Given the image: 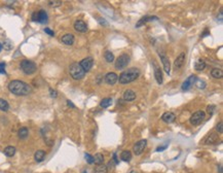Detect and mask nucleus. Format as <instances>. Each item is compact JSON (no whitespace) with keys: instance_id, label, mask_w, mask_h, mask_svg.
Wrapping results in <instances>:
<instances>
[{"instance_id":"nucleus-1","label":"nucleus","mask_w":223,"mask_h":173,"mask_svg":"<svg viewBox=\"0 0 223 173\" xmlns=\"http://www.w3.org/2000/svg\"><path fill=\"white\" fill-rule=\"evenodd\" d=\"M8 90L17 96H26L31 93L32 88L22 81H13L8 84Z\"/></svg>"},{"instance_id":"nucleus-2","label":"nucleus","mask_w":223,"mask_h":173,"mask_svg":"<svg viewBox=\"0 0 223 173\" xmlns=\"http://www.w3.org/2000/svg\"><path fill=\"white\" fill-rule=\"evenodd\" d=\"M140 75V71L137 68H131V69H127V71H124L118 77V81L121 85H127L132 81H136Z\"/></svg>"},{"instance_id":"nucleus-3","label":"nucleus","mask_w":223,"mask_h":173,"mask_svg":"<svg viewBox=\"0 0 223 173\" xmlns=\"http://www.w3.org/2000/svg\"><path fill=\"white\" fill-rule=\"evenodd\" d=\"M69 72H70V75L72 76V78L75 79V81H79V79L83 78L85 75V70L82 69V67L80 66V64L77 62H74L70 65Z\"/></svg>"},{"instance_id":"nucleus-4","label":"nucleus","mask_w":223,"mask_h":173,"mask_svg":"<svg viewBox=\"0 0 223 173\" xmlns=\"http://www.w3.org/2000/svg\"><path fill=\"white\" fill-rule=\"evenodd\" d=\"M20 67L23 70L25 74L27 75H30V74H33L34 72L36 71L37 67H36V64L34 62H32L30 60H23L20 63Z\"/></svg>"},{"instance_id":"nucleus-5","label":"nucleus","mask_w":223,"mask_h":173,"mask_svg":"<svg viewBox=\"0 0 223 173\" xmlns=\"http://www.w3.org/2000/svg\"><path fill=\"white\" fill-rule=\"evenodd\" d=\"M205 117H206V113H205V111L197 110L190 117L189 122H190L191 125H193V126H199L202 121L205 120Z\"/></svg>"},{"instance_id":"nucleus-6","label":"nucleus","mask_w":223,"mask_h":173,"mask_svg":"<svg viewBox=\"0 0 223 173\" xmlns=\"http://www.w3.org/2000/svg\"><path fill=\"white\" fill-rule=\"evenodd\" d=\"M129 62H130V56L127 54H122L121 56H119L116 59L115 68H116V69H119V70L124 69V68H126Z\"/></svg>"},{"instance_id":"nucleus-7","label":"nucleus","mask_w":223,"mask_h":173,"mask_svg":"<svg viewBox=\"0 0 223 173\" xmlns=\"http://www.w3.org/2000/svg\"><path fill=\"white\" fill-rule=\"evenodd\" d=\"M80 66L82 67V69L85 70V72H88L94 66V59L92 57H86V58L82 59L80 61Z\"/></svg>"},{"instance_id":"nucleus-8","label":"nucleus","mask_w":223,"mask_h":173,"mask_svg":"<svg viewBox=\"0 0 223 173\" xmlns=\"http://www.w3.org/2000/svg\"><path fill=\"white\" fill-rule=\"evenodd\" d=\"M147 144V140L146 139H142V140H139L138 142H136V144L134 145L133 147V152H135L137 156L141 155L143 152V151L145 149Z\"/></svg>"},{"instance_id":"nucleus-9","label":"nucleus","mask_w":223,"mask_h":173,"mask_svg":"<svg viewBox=\"0 0 223 173\" xmlns=\"http://www.w3.org/2000/svg\"><path fill=\"white\" fill-rule=\"evenodd\" d=\"M197 77L195 75H190L187 79H185V81H184L183 84H182V86H181L182 90H183V91L189 90L191 86H193V84L197 81Z\"/></svg>"},{"instance_id":"nucleus-10","label":"nucleus","mask_w":223,"mask_h":173,"mask_svg":"<svg viewBox=\"0 0 223 173\" xmlns=\"http://www.w3.org/2000/svg\"><path fill=\"white\" fill-rule=\"evenodd\" d=\"M74 29L77 32L85 33L86 31H88V26H86V24L82 20H77V21L74 23Z\"/></svg>"},{"instance_id":"nucleus-11","label":"nucleus","mask_w":223,"mask_h":173,"mask_svg":"<svg viewBox=\"0 0 223 173\" xmlns=\"http://www.w3.org/2000/svg\"><path fill=\"white\" fill-rule=\"evenodd\" d=\"M184 63H185V53H181L178 57H177L176 60H175V62H174L175 69H177V70L181 69V68L183 67Z\"/></svg>"},{"instance_id":"nucleus-12","label":"nucleus","mask_w":223,"mask_h":173,"mask_svg":"<svg viewBox=\"0 0 223 173\" xmlns=\"http://www.w3.org/2000/svg\"><path fill=\"white\" fill-rule=\"evenodd\" d=\"M159 57H160V59H161V62H163V69H165L166 73H167V74H170V72H171V63H170V59L168 58V57L166 56L165 54H160V55H159Z\"/></svg>"},{"instance_id":"nucleus-13","label":"nucleus","mask_w":223,"mask_h":173,"mask_svg":"<svg viewBox=\"0 0 223 173\" xmlns=\"http://www.w3.org/2000/svg\"><path fill=\"white\" fill-rule=\"evenodd\" d=\"M105 81L108 85H114L118 81V76L114 72H109L105 75Z\"/></svg>"},{"instance_id":"nucleus-14","label":"nucleus","mask_w":223,"mask_h":173,"mask_svg":"<svg viewBox=\"0 0 223 173\" xmlns=\"http://www.w3.org/2000/svg\"><path fill=\"white\" fill-rule=\"evenodd\" d=\"M157 20H158V18L155 17V16H152V17L146 16V17H144V18H142L141 20H139V22L137 23V24H136V27H137V28H139V27L143 26V25L146 24V23L152 22V21H157Z\"/></svg>"},{"instance_id":"nucleus-15","label":"nucleus","mask_w":223,"mask_h":173,"mask_svg":"<svg viewBox=\"0 0 223 173\" xmlns=\"http://www.w3.org/2000/svg\"><path fill=\"white\" fill-rule=\"evenodd\" d=\"M161 120L163 121L167 124H171V123H174L176 120V115L173 112H165L161 117Z\"/></svg>"},{"instance_id":"nucleus-16","label":"nucleus","mask_w":223,"mask_h":173,"mask_svg":"<svg viewBox=\"0 0 223 173\" xmlns=\"http://www.w3.org/2000/svg\"><path fill=\"white\" fill-rule=\"evenodd\" d=\"M219 139V136H218L217 133H215V132H212V133H210V135L208 136V137L206 138V140H205V143L206 144H215L216 142Z\"/></svg>"},{"instance_id":"nucleus-17","label":"nucleus","mask_w":223,"mask_h":173,"mask_svg":"<svg viewBox=\"0 0 223 173\" xmlns=\"http://www.w3.org/2000/svg\"><path fill=\"white\" fill-rule=\"evenodd\" d=\"M61 40H62V42L65 43V44L72 45L74 43V35L71 33H67V34H65V35L62 36Z\"/></svg>"},{"instance_id":"nucleus-18","label":"nucleus","mask_w":223,"mask_h":173,"mask_svg":"<svg viewBox=\"0 0 223 173\" xmlns=\"http://www.w3.org/2000/svg\"><path fill=\"white\" fill-rule=\"evenodd\" d=\"M154 77L156 79V83L158 85H161L163 84V72H161L160 68L157 67L155 64H154Z\"/></svg>"},{"instance_id":"nucleus-19","label":"nucleus","mask_w":223,"mask_h":173,"mask_svg":"<svg viewBox=\"0 0 223 173\" xmlns=\"http://www.w3.org/2000/svg\"><path fill=\"white\" fill-rule=\"evenodd\" d=\"M38 13V20H37V23H41V24H44V23L47 22V20H49V17H47V13L45 10H39L37 11Z\"/></svg>"},{"instance_id":"nucleus-20","label":"nucleus","mask_w":223,"mask_h":173,"mask_svg":"<svg viewBox=\"0 0 223 173\" xmlns=\"http://www.w3.org/2000/svg\"><path fill=\"white\" fill-rule=\"evenodd\" d=\"M124 99L126 101H134L136 99V93L132 90H127L124 93Z\"/></svg>"},{"instance_id":"nucleus-21","label":"nucleus","mask_w":223,"mask_h":173,"mask_svg":"<svg viewBox=\"0 0 223 173\" xmlns=\"http://www.w3.org/2000/svg\"><path fill=\"white\" fill-rule=\"evenodd\" d=\"M205 68H206V62H205L204 60L199 59V60H197V62H195V64H194L195 70H197V71H202Z\"/></svg>"},{"instance_id":"nucleus-22","label":"nucleus","mask_w":223,"mask_h":173,"mask_svg":"<svg viewBox=\"0 0 223 173\" xmlns=\"http://www.w3.org/2000/svg\"><path fill=\"white\" fill-rule=\"evenodd\" d=\"M45 157V152L44 151H37L35 152V155H34V159H35V161L37 163H40L43 161V159H44Z\"/></svg>"},{"instance_id":"nucleus-23","label":"nucleus","mask_w":223,"mask_h":173,"mask_svg":"<svg viewBox=\"0 0 223 173\" xmlns=\"http://www.w3.org/2000/svg\"><path fill=\"white\" fill-rule=\"evenodd\" d=\"M120 159L124 162H130L132 160V154L130 151H124L120 154Z\"/></svg>"},{"instance_id":"nucleus-24","label":"nucleus","mask_w":223,"mask_h":173,"mask_svg":"<svg viewBox=\"0 0 223 173\" xmlns=\"http://www.w3.org/2000/svg\"><path fill=\"white\" fill-rule=\"evenodd\" d=\"M93 163H95L96 165H102L104 163V157L102 154H97L95 157H93Z\"/></svg>"},{"instance_id":"nucleus-25","label":"nucleus","mask_w":223,"mask_h":173,"mask_svg":"<svg viewBox=\"0 0 223 173\" xmlns=\"http://www.w3.org/2000/svg\"><path fill=\"white\" fill-rule=\"evenodd\" d=\"M211 75H212L214 78H221L223 76V71L219 68H214L211 71Z\"/></svg>"},{"instance_id":"nucleus-26","label":"nucleus","mask_w":223,"mask_h":173,"mask_svg":"<svg viewBox=\"0 0 223 173\" xmlns=\"http://www.w3.org/2000/svg\"><path fill=\"white\" fill-rule=\"evenodd\" d=\"M28 134H29V131L27 127H22V128L19 130V132H18V135H19V137L21 138V139H25V138L28 136Z\"/></svg>"},{"instance_id":"nucleus-27","label":"nucleus","mask_w":223,"mask_h":173,"mask_svg":"<svg viewBox=\"0 0 223 173\" xmlns=\"http://www.w3.org/2000/svg\"><path fill=\"white\" fill-rule=\"evenodd\" d=\"M4 155H5L6 157H13L15 154V147L13 146H7L4 149Z\"/></svg>"},{"instance_id":"nucleus-28","label":"nucleus","mask_w":223,"mask_h":173,"mask_svg":"<svg viewBox=\"0 0 223 173\" xmlns=\"http://www.w3.org/2000/svg\"><path fill=\"white\" fill-rule=\"evenodd\" d=\"M107 171H108V168H107V166L104 165V164L98 165L94 169V173H107Z\"/></svg>"},{"instance_id":"nucleus-29","label":"nucleus","mask_w":223,"mask_h":173,"mask_svg":"<svg viewBox=\"0 0 223 173\" xmlns=\"http://www.w3.org/2000/svg\"><path fill=\"white\" fill-rule=\"evenodd\" d=\"M111 103H112V99H111V98H104L101 101V103H100V105L103 108H107L111 105Z\"/></svg>"},{"instance_id":"nucleus-30","label":"nucleus","mask_w":223,"mask_h":173,"mask_svg":"<svg viewBox=\"0 0 223 173\" xmlns=\"http://www.w3.org/2000/svg\"><path fill=\"white\" fill-rule=\"evenodd\" d=\"M8 108H10L8 102L4 99H0V109H1L2 111H7Z\"/></svg>"},{"instance_id":"nucleus-31","label":"nucleus","mask_w":223,"mask_h":173,"mask_svg":"<svg viewBox=\"0 0 223 173\" xmlns=\"http://www.w3.org/2000/svg\"><path fill=\"white\" fill-rule=\"evenodd\" d=\"M104 57H105V60L107 61V62H109V63L113 62V60H114V55L111 53V52H109V51L105 52Z\"/></svg>"},{"instance_id":"nucleus-32","label":"nucleus","mask_w":223,"mask_h":173,"mask_svg":"<svg viewBox=\"0 0 223 173\" xmlns=\"http://www.w3.org/2000/svg\"><path fill=\"white\" fill-rule=\"evenodd\" d=\"M215 109H216L215 105H210V106H208V107H207V111H208L209 115H212L214 113V111H215Z\"/></svg>"},{"instance_id":"nucleus-33","label":"nucleus","mask_w":223,"mask_h":173,"mask_svg":"<svg viewBox=\"0 0 223 173\" xmlns=\"http://www.w3.org/2000/svg\"><path fill=\"white\" fill-rule=\"evenodd\" d=\"M49 4L51 6H54V7H57V6H60L61 4H62V1H49Z\"/></svg>"},{"instance_id":"nucleus-34","label":"nucleus","mask_w":223,"mask_h":173,"mask_svg":"<svg viewBox=\"0 0 223 173\" xmlns=\"http://www.w3.org/2000/svg\"><path fill=\"white\" fill-rule=\"evenodd\" d=\"M85 158L86 162H88V164H93V157L91 156L90 154H85Z\"/></svg>"},{"instance_id":"nucleus-35","label":"nucleus","mask_w":223,"mask_h":173,"mask_svg":"<svg viewBox=\"0 0 223 173\" xmlns=\"http://www.w3.org/2000/svg\"><path fill=\"white\" fill-rule=\"evenodd\" d=\"M0 73L5 74V63L3 62L0 63Z\"/></svg>"},{"instance_id":"nucleus-36","label":"nucleus","mask_w":223,"mask_h":173,"mask_svg":"<svg viewBox=\"0 0 223 173\" xmlns=\"http://www.w3.org/2000/svg\"><path fill=\"white\" fill-rule=\"evenodd\" d=\"M216 130H217L219 133H222V132H223V124H222V122H220L219 124L217 125V127H216Z\"/></svg>"},{"instance_id":"nucleus-37","label":"nucleus","mask_w":223,"mask_h":173,"mask_svg":"<svg viewBox=\"0 0 223 173\" xmlns=\"http://www.w3.org/2000/svg\"><path fill=\"white\" fill-rule=\"evenodd\" d=\"M49 95H51L52 97L53 98H56L57 96H58V93H57V91H54V90H53V89H49Z\"/></svg>"},{"instance_id":"nucleus-38","label":"nucleus","mask_w":223,"mask_h":173,"mask_svg":"<svg viewBox=\"0 0 223 173\" xmlns=\"http://www.w3.org/2000/svg\"><path fill=\"white\" fill-rule=\"evenodd\" d=\"M44 32L46 33V34H49V35H51V36H54V31L52 30V29H49V28H45L44 29Z\"/></svg>"},{"instance_id":"nucleus-39","label":"nucleus","mask_w":223,"mask_h":173,"mask_svg":"<svg viewBox=\"0 0 223 173\" xmlns=\"http://www.w3.org/2000/svg\"><path fill=\"white\" fill-rule=\"evenodd\" d=\"M37 20H38V13H37V11H35V13H33V15H32V21L37 22Z\"/></svg>"},{"instance_id":"nucleus-40","label":"nucleus","mask_w":223,"mask_h":173,"mask_svg":"<svg viewBox=\"0 0 223 173\" xmlns=\"http://www.w3.org/2000/svg\"><path fill=\"white\" fill-rule=\"evenodd\" d=\"M197 85H199V89H205V86H206V84H205L204 81H197Z\"/></svg>"},{"instance_id":"nucleus-41","label":"nucleus","mask_w":223,"mask_h":173,"mask_svg":"<svg viewBox=\"0 0 223 173\" xmlns=\"http://www.w3.org/2000/svg\"><path fill=\"white\" fill-rule=\"evenodd\" d=\"M113 162H114L115 165H117V164L119 163V160H118V159H117V155L115 154V152H114V154H113Z\"/></svg>"},{"instance_id":"nucleus-42","label":"nucleus","mask_w":223,"mask_h":173,"mask_svg":"<svg viewBox=\"0 0 223 173\" xmlns=\"http://www.w3.org/2000/svg\"><path fill=\"white\" fill-rule=\"evenodd\" d=\"M168 147V145H163V146H158V147H156V152H163V151H165L166 149Z\"/></svg>"},{"instance_id":"nucleus-43","label":"nucleus","mask_w":223,"mask_h":173,"mask_svg":"<svg viewBox=\"0 0 223 173\" xmlns=\"http://www.w3.org/2000/svg\"><path fill=\"white\" fill-rule=\"evenodd\" d=\"M4 47H5L6 50H10V43L8 44V40H5V42H4Z\"/></svg>"},{"instance_id":"nucleus-44","label":"nucleus","mask_w":223,"mask_h":173,"mask_svg":"<svg viewBox=\"0 0 223 173\" xmlns=\"http://www.w3.org/2000/svg\"><path fill=\"white\" fill-rule=\"evenodd\" d=\"M67 103H68V105H69V106H71L72 108H74V107H75V105H74L73 103H72L71 101H70V100H67Z\"/></svg>"},{"instance_id":"nucleus-45","label":"nucleus","mask_w":223,"mask_h":173,"mask_svg":"<svg viewBox=\"0 0 223 173\" xmlns=\"http://www.w3.org/2000/svg\"><path fill=\"white\" fill-rule=\"evenodd\" d=\"M130 173H138L137 171H136V170H132V171L131 172H130Z\"/></svg>"},{"instance_id":"nucleus-46","label":"nucleus","mask_w":223,"mask_h":173,"mask_svg":"<svg viewBox=\"0 0 223 173\" xmlns=\"http://www.w3.org/2000/svg\"><path fill=\"white\" fill-rule=\"evenodd\" d=\"M2 47H3V45H2V44H1V43H0V52H1V50H2Z\"/></svg>"},{"instance_id":"nucleus-47","label":"nucleus","mask_w":223,"mask_h":173,"mask_svg":"<svg viewBox=\"0 0 223 173\" xmlns=\"http://www.w3.org/2000/svg\"><path fill=\"white\" fill-rule=\"evenodd\" d=\"M82 173H86V171H83V172H82Z\"/></svg>"}]
</instances>
